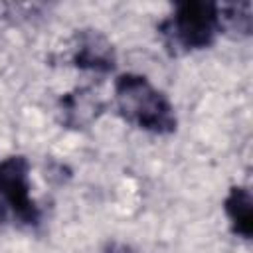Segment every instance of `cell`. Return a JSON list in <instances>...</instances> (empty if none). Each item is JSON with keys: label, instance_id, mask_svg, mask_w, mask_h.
<instances>
[{"label": "cell", "instance_id": "obj_7", "mask_svg": "<svg viewBox=\"0 0 253 253\" xmlns=\"http://www.w3.org/2000/svg\"><path fill=\"white\" fill-rule=\"evenodd\" d=\"M217 24L219 34H231L235 38H245L253 30V6L251 2H229L217 4Z\"/></svg>", "mask_w": 253, "mask_h": 253}, {"label": "cell", "instance_id": "obj_5", "mask_svg": "<svg viewBox=\"0 0 253 253\" xmlns=\"http://www.w3.org/2000/svg\"><path fill=\"white\" fill-rule=\"evenodd\" d=\"M103 113V101L91 89H73L59 99V121L67 128H87Z\"/></svg>", "mask_w": 253, "mask_h": 253}, {"label": "cell", "instance_id": "obj_4", "mask_svg": "<svg viewBox=\"0 0 253 253\" xmlns=\"http://www.w3.org/2000/svg\"><path fill=\"white\" fill-rule=\"evenodd\" d=\"M71 61L79 69L107 73L115 67L117 53L109 38L99 30H81L75 34Z\"/></svg>", "mask_w": 253, "mask_h": 253}, {"label": "cell", "instance_id": "obj_1", "mask_svg": "<svg viewBox=\"0 0 253 253\" xmlns=\"http://www.w3.org/2000/svg\"><path fill=\"white\" fill-rule=\"evenodd\" d=\"M115 103L121 117L136 128L154 134H170L176 130L178 121L172 103L144 75H119L115 81Z\"/></svg>", "mask_w": 253, "mask_h": 253}, {"label": "cell", "instance_id": "obj_2", "mask_svg": "<svg viewBox=\"0 0 253 253\" xmlns=\"http://www.w3.org/2000/svg\"><path fill=\"white\" fill-rule=\"evenodd\" d=\"M158 32L172 53H186L210 47L219 34L217 4L206 0H186L160 22Z\"/></svg>", "mask_w": 253, "mask_h": 253}, {"label": "cell", "instance_id": "obj_3", "mask_svg": "<svg viewBox=\"0 0 253 253\" xmlns=\"http://www.w3.org/2000/svg\"><path fill=\"white\" fill-rule=\"evenodd\" d=\"M0 196L12 213L28 225L40 221V210L30 198V162L14 154L0 160Z\"/></svg>", "mask_w": 253, "mask_h": 253}, {"label": "cell", "instance_id": "obj_6", "mask_svg": "<svg viewBox=\"0 0 253 253\" xmlns=\"http://www.w3.org/2000/svg\"><path fill=\"white\" fill-rule=\"evenodd\" d=\"M225 215L229 217L231 229L235 235L243 239H251L253 235V198L245 186H233L223 200Z\"/></svg>", "mask_w": 253, "mask_h": 253}, {"label": "cell", "instance_id": "obj_8", "mask_svg": "<svg viewBox=\"0 0 253 253\" xmlns=\"http://www.w3.org/2000/svg\"><path fill=\"white\" fill-rule=\"evenodd\" d=\"M105 253H136L130 245L121 243V241H109L105 247Z\"/></svg>", "mask_w": 253, "mask_h": 253}]
</instances>
